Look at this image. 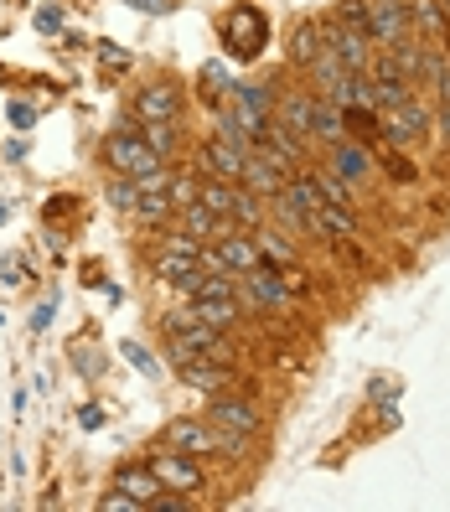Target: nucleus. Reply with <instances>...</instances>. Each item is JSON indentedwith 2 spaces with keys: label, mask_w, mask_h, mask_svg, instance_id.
I'll use <instances>...</instances> for the list:
<instances>
[{
  "label": "nucleus",
  "mask_w": 450,
  "mask_h": 512,
  "mask_svg": "<svg viewBox=\"0 0 450 512\" xmlns=\"http://www.w3.org/2000/svg\"><path fill=\"white\" fill-rule=\"evenodd\" d=\"M218 37H223V52L233 63H259L264 47H269V16L254 0H233V6L218 16Z\"/></svg>",
  "instance_id": "f257e3e1"
},
{
  "label": "nucleus",
  "mask_w": 450,
  "mask_h": 512,
  "mask_svg": "<svg viewBox=\"0 0 450 512\" xmlns=\"http://www.w3.org/2000/svg\"><path fill=\"white\" fill-rule=\"evenodd\" d=\"M207 419L223 430H238V435H249L259 440L269 430V409L249 394V383H233V388H218V394H207Z\"/></svg>",
  "instance_id": "f03ea898"
},
{
  "label": "nucleus",
  "mask_w": 450,
  "mask_h": 512,
  "mask_svg": "<svg viewBox=\"0 0 450 512\" xmlns=\"http://www.w3.org/2000/svg\"><path fill=\"white\" fill-rule=\"evenodd\" d=\"M145 466L161 476L166 492H182V497H207L213 492V476H207V466L197 456H187V450H171V445H156L145 456Z\"/></svg>",
  "instance_id": "7ed1b4c3"
},
{
  "label": "nucleus",
  "mask_w": 450,
  "mask_h": 512,
  "mask_svg": "<svg viewBox=\"0 0 450 512\" xmlns=\"http://www.w3.org/2000/svg\"><path fill=\"white\" fill-rule=\"evenodd\" d=\"M99 161H104V171H109V176H145V171L166 166V161L156 156V150L145 145V135H140V130H125V125H114V130L104 135Z\"/></svg>",
  "instance_id": "20e7f679"
},
{
  "label": "nucleus",
  "mask_w": 450,
  "mask_h": 512,
  "mask_svg": "<svg viewBox=\"0 0 450 512\" xmlns=\"http://www.w3.org/2000/svg\"><path fill=\"white\" fill-rule=\"evenodd\" d=\"M378 130H383V140L394 145V150H414V145L430 140L435 109L414 94V99H404V104H394V109H378Z\"/></svg>",
  "instance_id": "39448f33"
},
{
  "label": "nucleus",
  "mask_w": 450,
  "mask_h": 512,
  "mask_svg": "<svg viewBox=\"0 0 450 512\" xmlns=\"http://www.w3.org/2000/svg\"><path fill=\"white\" fill-rule=\"evenodd\" d=\"M156 445H171V450H187L197 461H213L218 456V425L207 414H176L161 425Z\"/></svg>",
  "instance_id": "423d86ee"
},
{
  "label": "nucleus",
  "mask_w": 450,
  "mask_h": 512,
  "mask_svg": "<svg viewBox=\"0 0 450 512\" xmlns=\"http://www.w3.org/2000/svg\"><path fill=\"white\" fill-rule=\"evenodd\" d=\"M249 150H254V156H264L269 166H280L285 176H290V171H300V166H311V145L300 140L295 130H285L280 119H269V125L254 135V145H249Z\"/></svg>",
  "instance_id": "0eeeda50"
},
{
  "label": "nucleus",
  "mask_w": 450,
  "mask_h": 512,
  "mask_svg": "<svg viewBox=\"0 0 450 512\" xmlns=\"http://www.w3.org/2000/svg\"><path fill=\"white\" fill-rule=\"evenodd\" d=\"M130 114L135 119H176L182 125V114H187V94H182V83L176 78H150L135 88V99H130Z\"/></svg>",
  "instance_id": "6e6552de"
},
{
  "label": "nucleus",
  "mask_w": 450,
  "mask_h": 512,
  "mask_svg": "<svg viewBox=\"0 0 450 512\" xmlns=\"http://www.w3.org/2000/svg\"><path fill=\"white\" fill-rule=\"evenodd\" d=\"M145 264H150V280L156 285H171L176 295H192L197 290V280H202V259L197 254H182V249H150L145 254Z\"/></svg>",
  "instance_id": "1a4fd4ad"
},
{
  "label": "nucleus",
  "mask_w": 450,
  "mask_h": 512,
  "mask_svg": "<svg viewBox=\"0 0 450 512\" xmlns=\"http://www.w3.org/2000/svg\"><path fill=\"white\" fill-rule=\"evenodd\" d=\"M321 47L337 52L342 68H352V73H368L373 57H378V47H373L363 32H352V26H342V21H332V16H321Z\"/></svg>",
  "instance_id": "9d476101"
},
{
  "label": "nucleus",
  "mask_w": 450,
  "mask_h": 512,
  "mask_svg": "<svg viewBox=\"0 0 450 512\" xmlns=\"http://www.w3.org/2000/svg\"><path fill=\"white\" fill-rule=\"evenodd\" d=\"M414 37V21H409V0H368V42L378 52H388L394 42Z\"/></svg>",
  "instance_id": "9b49d317"
},
{
  "label": "nucleus",
  "mask_w": 450,
  "mask_h": 512,
  "mask_svg": "<svg viewBox=\"0 0 450 512\" xmlns=\"http://www.w3.org/2000/svg\"><path fill=\"white\" fill-rule=\"evenodd\" d=\"M326 166H332L347 187H368V182H373V171H378V161H373V145L352 140V135H342V140L326 145Z\"/></svg>",
  "instance_id": "f8f14e48"
},
{
  "label": "nucleus",
  "mask_w": 450,
  "mask_h": 512,
  "mask_svg": "<svg viewBox=\"0 0 450 512\" xmlns=\"http://www.w3.org/2000/svg\"><path fill=\"white\" fill-rule=\"evenodd\" d=\"M368 88H373V104L378 109H394V104H404V99H414L419 94V83L394 63L388 52H378L373 57V68H368Z\"/></svg>",
  "instance_id": "ddd939ff"
},
{
  "label": "nucleus",
  "mask_w": 450,
  "mask_h": 512,
  "mask_svg": "<svg viewBox=\"0 0 450 512\" xmlns=\"http://www.w3.org/2000/svg\"><path fill=\"white\" fill-rule=\"evenodd\" d=\"M171 363H176V378H182L187 388H197V394H218V388H233L238 373L213 363V357H202V352H171Z\"/></svg>",
  "instance_id": "4468645a"
},
{
  "label": "nucleus",
  "mask_w": 450,
  "mask_h": 512,
  "mask_svg": "<svg viewBox=\"0 0 450 512\" xmlns=\"http://www.w3.org/2000/svg\"><path fill=\"white\" fill-rule=\"evenodd\" d=\"M316 52H321V16H295L290 21V37H285V68H300L306 73L316 63Z\"/></svg>",
  "instance_id": "2eb2a0df"
},
{
  "label": "nucleus",
  "mask_w": 450,
  "mask_h": 512,
  "mask_svg": "<svg viewBox=\"0 0 450 512\" xmlns=\"http://www.w3.org/2000/svg\"><path fill=\"white\" fill-rule=\"evenodd\" d=\"M114 487L125 492L135 507H156V497L166 492V487H161V476L150 471L145 461H125V466H114Z\"/></svg>",
  "instance_id": "dca6fc26"
},
{
  "label": "nucleus",
  "mask_w": 450,
  "mask_h": 512,
  "mask_svg": "<svg viewBox=\"0 0 450 512\" xmlns=\"http://www.w3.org/2000/svg\"><path fill=\"white\" fill-rule=\"evenodd\" d=\"M244 300L238 295H192V316L197 321H207V326H223V331H233V326H244Z\"/></svg>",
  "instance_id": "f3484780"
},
{
  "label": "nucleus",
  "mask_w": 450,
  "mask_h": 512,
  "mask_svg": "<svg viewBox=\"0 0 450 512\" xmlns=\"http://www.w3.org/2000/svg\"><path fill=\"white\" fill-rule=\"evenodd\" d=\"M254 244H259V259H264V264H275V269L300 264L295 233H285V228H275V223H259V228H254Z\"/></svg>",
  "instance_id": "a211bd4d"
},
{
  "label": "nucleus",
  "mask_w": 450,
  "mask_h": 512,
  "mask_svg": "<svg viewBox=\"0 0 450 512\" xmlns=\"http://www.w3.org/2000/svg\"><path fill=\"white\" fill-rule=\"evenodd\" d=\"M140 135H145V145L156 150L161 161H182L187 156V145H182V125H176V119H140Z\"/></svg>",
  "instance_id": "6ab92c4d"
},
{
  "label": "nucleus",
  "mask_w": 450,
  "mask_h": 512,
  "mask_svg": "<svg viewBox=\"0 0 450 512\" xmlns=\"http://www.w3.org/2000/svg\"><path fill=\"white\" fill-rule=\"evenodd\" d=\"M228 223H233V228H244V233H254L259 223H269V202L254 197L244 182H238V187H233V207H228Z\"/></svg>",
  "instance_id": "aec40b11"
},
{
  "label": "nucleus",
  "mask_w": 450,
  "mask_h": 512,
  "mask_svg": "<svg viewBox=\"0 0 450 512\" xmlns=\"http://www.w3.org/2000/svg\"><path fill=\"white\" fill-rule=\"evenodd\" d=\"M145 233H156V228H166V223H176V202H171V192H140V207L130 213Z\"/></svg>",
  "instance_id": "412c9836"
},
{
  "label": "nucleus",
  "mask_w": 450,
  "mask_h": 512,
  "mask_svg": "<svg viewBox=\"0 0 450 512\" xmlns=\"http://www.w3.org/2000/svg\"><path fill=\"white\" fill-rule=\"evenodd\" d=\"M409 21H414V37H425V42H445L450 37L440 0H409Z\"/></svg>",
  "instance_id": "4be33fe9"
},
{
  "label": "nucleus",
  "mask_w": 450,
  "mask_h": 512,
  "mask_svg": "<svg viewBox=\"0 0 450 512\" xmlns=\"http://www.w3.org/2000/svg\"><path fill=\"white\" fill-rule=\"evenodd\" d=\"M244 187L254 192V197H280V187H285V171L280 166H269L264 156H254V150H249V166H244Z\"/></svg>",
  "instance_id": "5701e85b"
},
{
  "label": "nucleus",
  "mask_w": 450,
  "mask_h": 512,
  "mask_svg": "<svg viewBox=\"0 0 450 512\" xmlns=\"http://www.w3.org/2000/svg\"><path fill=\"white\" fill-rule=\"evenodd\" d=\"M311 182H316V192H321V202H332V207H352V213H357V207H363V202H357V187H347L342 182V176L332 171V166H311Z\"/></svg>",
  "instance_id": "b1692460"
},
{
  "label": "nucleus",
  "mask_w": 450,
  "mask_h": 512,
  "mask_svg": "<svg viewBox=\"0 0 450 512\" xmlns=\"http://www.w3.org/2000/svg\"><path fill=\"white\" fill-rule=\"evenodd\" d=\"M347 135V119H342V104H332V99H316V125H311V145H332V140H342Z\"/></svg>",
  "instance_id": "393cba45"
},
{
  "label": "nucleus",
  "mask_w": 450,
  "mask_h": 512,
  "mask_svg": "<svg viewBox=\"0 0 450 512\" xmlns=\"http://www.w3.org/2000/svg\"><path fill=\"white\" fill-rule=\"evenodd\" d=\"M104 202L114 207V213H135V207H140V182H135V176H109L104 171Z\"/></svg>",
  "instance_id": "a878e982"
},
{
  "label": "nucleus",
  "mask_w": 450,
  "mask_h": 512,
  "mask_svg": "<svg viewBox=\"0 0 450 512\" xmlns=\"http://www.w3.org/2000/svg\"><path fill=\"white\" fill-rule=\"evenodd\" d=\"M228 73H223V63H202L197 68V99L202 104H213V109H223V99H228Z\"/></svg>",
  "instance_id": "bb28decb"
},
{
  "label": "nucleus",
  "mask_w": 450,
  "mask_h": 512,
  "mask_svg": "<svg viewBox=\"0 0 450 512\" xmlns=\"http://www.w3.org/2000/svg\"><path fill=\"white\" fill-rule=\"evenodd\" d=\"M332 21H342V26H352V32L368 37V0H337V6H332Z\"/></svg>",
  "instance_id": "cd10ccee"
},
{
  "label": "nucleus",
  "mask_w": 450,
  "mask_h": 512,
  "mask_svg": "<svg viewBox=\"0 0 450 512\" xmlns=\"http://www.w3.org/2000/svg\"><path fill=\"white\" fill-rule=\"evenodd\" d=\"M68 357L78 363V373H83V378H99V373H104V357L94 352V342H83V337H78V342H68Z\"/></svg>",
  "instance_id": "c85d7f7f"
},
{
  "label": "nucleus",
  "mask_w": 450,
  "mask_h": 512,
  "mask_svg": "<svg viewBox=\"0 0 450 512\" xmlns=\"http://www.w3.org/2000/svg\"><path fill=\"white\" fill-rule=\"evenodd\" d=\"M73 213H78V197H73V192H57V197H47V202H42V223L73 218Z\"/></svg>",
  "instance_id": "c756f323"
},
{
  "label": "nucleus",
  "mask_w": 450,
  "mask_h": 512,
  "mask_svg": "<svg viewBox=\"0 0 450 512\" xmlns=\"http://www.w3.org/2000/svg\"><path fill=\"white\" fill-rule=\"evenodd\" d=\"M125 357H130V363H135L145 378H161V363H156V352H150V347H140V342H125Z\"/></svg>",
  "instance_id": "7c9ffc66"
},
{
  "label": "nucleus",
  "mask_w": 450,
  "mask_h": 512,
  "mask_svg": "<svg viewBox=\"0 0 450 512\" xmlns=\"http://www.w3.org/2000/svg\"><path fill=\"white\" fill-rule=\"evenodd\" d=\"M6 114H11V130H21V135L42 119V114H37V104H26V99H11V109H6Z\"/></svg>",
  "instance_id": "2f4dec72"
},
{
  "label": "nucleus",
  "mask_w": 450,
  "mask_h": 512,
  "mask_svg": "<svg viewBox=\"0 0 450 512\" xmlns=\"http://www.w3.org/2000/svg\"><path fill=\"white\" fill-rule=\"evenodd\" d=\"M99 63L104 73H130V52H119L114 42H99Z\"/></svg>",
  "instance_id": "473e14b6"
},
{
  "label": "nucleus",
  "mask_w": 450,
  "mask_h": 512,
  "mask_svg": "<svg viewBox=\"0 0 450 512\" xmlns=\"http://www.w3.org/2000/svg\"><path fill=\"white\" fill-rule=\"evenodd\" d=\"M32 26H37V32H47V37H57V32H63V11H57V6H37Z\"/></svg>",
  "instance_id": "72a5a7b5"
},
{
  "label": "nucleus",
  "mask_w": 450,
  "mask_h": 512,
  "mask_svg": "<svg viewBox=\"0 0 450 512\" xmlns=\"http://www.w3.org/2000/svg\"><path fill=\"white\" fill-rule=\"evenodd\" d=\"M388 176H394V182H414V166H409V156H404V150H394V156H388Z\"/></svg>",
  "instance_id": "f704fd0d"
},
{
  "label": "nucleus",
  "mask_w": 450,
  "mask_h": 512,
  "mask_svg": "<svg viewBox=\"0 0 450 512\" xmlns=\"http://www.w3.org/2000/svg\"><path fill=\"white\" fill-rule=\"evenodd\" d=\"M368 394L383 404V409H394V399H399V383H388V378H378L373 388H368Z\"/></svg>",
  "instance_id": "c9c22d12"
},
{
  "label": "nucleus",
  "mask_w": 450,
  "mask_h": 512,
  "mask_svg": "<svg viewBox=\"0 0 450 512\" xmlns=\"http://www.w3.org/2000/svg\"><path fill=\"white\" fill-rule=\"evenodd\" d=\"M99 507H104V512H140V507H135V502H130L125 492H119V487H114L109 497H99Z\"/></svg>",
  "instance_id": "e433bc0d"
},
{
  "label": "nucleus",
  "mask_w": 450,
  "mask_h": 512,
  "mask_svg": "<svg viewBox=\"0 0 450 512\" xmlns=\"http://www.w3.org/2000/svg\"><path fill=\"white\" fill-rule=\"evenodd\" d=\"M52 316H57V295H52V300H42V306L32 311V331H47V326H52Z\"/></svg>",
  "instance_id": "4c0bfd02"
},
{
  "label": "nucleus",
  "mask_w": 450,
  "mask_h": 512,
  "mask_svg": "<svg viewBox=\"0 0 450 512\" xmlns=\"http://www.w3.org/2000/svg\"><path fill=\"white\" fill-rule=\"evenodd\" d=\"M78 425H83V430H104V409H99V404H83V409H78Z\"/></svg>",
  "instance_id": "58836bf2"
},
{
  "label": "nucleus",
  "mask_w": 450,
  "mask_h": 512,
  "mask_svg": "<svg viewBox=\"0 0 450 512\" xmlns=\"http://www.w3.org/2000/svg\"><path fill=\"white\" fill-rule=\"evenodd\" d=\"M269 363H275V373H295V368H300L295 352H285V347H269Z\"/></svg>",
  "instance_id": "ea45409f"
},
{
  "label": "nucleus",
  "mask_w": 450,
  "mask_h": 512,
  "mask_svg": "<svg viewBox=\"0 0 450 512\" xmlns=\"http://www.w3.org/2000/svg\"><path fill=\"white\" fill-rule=\"evenodd\" d=\"M125 6H135V11H145V16H166L176 0H125Z\"/></svg>",
  "instance_id": "a19ab883"
},
{
  "label": "nucleus",
  "mask_w": 450,
  "mask_h": 512,
  "mask_svg": "<svg viewBox=\"0 0 450 512\" xmlns=\"http://www.w3.org/2000/svg\"><path fill=\"white\" fill-rule=\"evenodd\" d=\"M6 218H11V207H6V202H0V223H6Z\"/></svg>",
  "instance_id": "79ce46f5"
}]
</instances>
